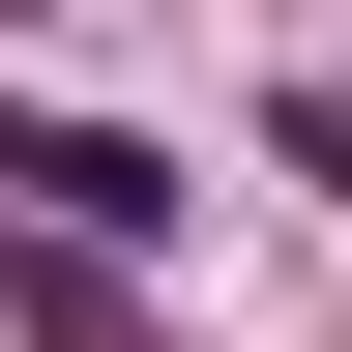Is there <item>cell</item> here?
<instances>
[{"instance_id":"3","label":"cell","mask_w":352,"mask_h":352,"mask_svg":"<svg viewBox=\"0 0 352 352\" xmlns=\"http://www.w3.org/2000/svg\"><path fill=\"white\" fill-rule=\"evenodd\" d=\"M0 30H30V0H0Z\"/></svg>"},{"instance_id":"2","label":"cell","mask_w":352,"mask_h":352,"mask_svg":"<svg viewBox=\"0 0 352 352\" xmlns=\"http://www.w3.org/2000/svg\"><path fill=\"white\" fill-rule=\"evenodd\" d=\"M264 147H294V176H323V206H352V88L294 59V88H264Z\"/></svg>"},{"instance_id":"1","label":"cell","mask_w":352,"mask_h":352,"mask_svg":"<svg viewBox=\"0 0 352 352\" xmlns=\"http://www.w3.org/2000/svg\"><path fill=\"white\" fill-rule=\"evenodd\" d=\"M0 206H30V235H147L176 147H118V118H0Z\"/></svg>"}]
</instances>
